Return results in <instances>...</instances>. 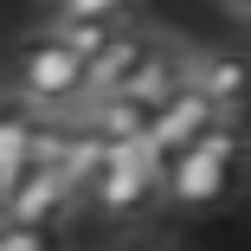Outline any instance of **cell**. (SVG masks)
<instances>
[{
    "label": "cell",
    "instance_id": "obj_1",
    "mask_svg": "<svg viewBox=\"0 0 251 251\" xmlns=\"http://www.w3.org/2000/svg\"><path fill=\"white\" fill-rule=\"evenodd\" d=\"M238 155H245V129H238V116H219L193 148H180V155L161 168V200H168V206H180V213L219 206V200L232 193Z\"/></svg>",
    "mask_w": 251,
    "mask_h": 251
},
{
    "label": "cell",
    "instance_id": "obj_2",
    "mask_svg": "<svg viewBox=\"0 0 251 251\" xmlns=\"http://www.w3.org/2000/svg\"><path fill=\"white\" fill-rule=\"evenodd\" d=\"M7 77H13V97L32 103L39 116H77L84 110V58L65 52V45L45 39V32H26L13 45Z\"/></svg>",
    "mask_w": 251,
    "mask_h": 251
},
{
    "label": "cell",
    "instance_id": "obj_3",
    "mask_svg": "<svg viewBox=\"0 0 251 251\" xmlns=\"http://www.w3.org/2000/svg\"><path fill=\"white\" fill-rule=\"evenodd\" d=\"M161 200V161L148 155V142L135 148H110L103 155V174L90 180V206H103L110 219H135Z\"/></svg>",
    "mask_w": 251,
    "mask_h": 251
},
{
    "label": "cell",
    "instance_id": "obj_4",
    "mask_svg": "<svg viewBox=\"0 0 251 251\" xmlns=\"http://www.w3.org/2000/svg\"><path fill=\"white\" fill-rule=\"evenodd\" d=\"M129 26H135V13L116 7V0H71V7H52V13L39 20V32H45V39H58L65 52H77L84 65L103 52L110 39H123Z\"/></svg>",
    "mask_w": 251,
    "mask_h": 251
},
{
    "label": "cell",
    "instance_id": "obj_5",
    "mask_svg": "<svg viewBox=\"0 0 251 251\" xmlns=\"http://www.w3.org/2000/svg\"><path fill=\"white\" fill-rule=\"evenodd\" d=\"M71 206H77L71 187H65L58 174H45V168L13 174V180H7V193H0V219H7V226H39V232H52Z\"/></svg>",
    "mask_w": 251,
    "mask_h": 251
},
{
    "label": "cell",
    "instance_id": "obj_6",
    "mask_svg": "<svg viewBox=\"0 0 251 251\" xmlns=\"http://www.w3.org/2000/svg\"><path fill=\"white\" fill-rule=\"evenodd\" d=\"M187 84L206 97L219 116H238V110L251 103V58H245V52H193Z\"/></svg>",
    "mask_w": 251,
    "mask_h": 251
},
{
    "label": "cell",
    "instance_id": "obj_7",
    "mask_svg": "<svg viewBox=\"0 0 251 251\" xmlns=\"http://www.w3.org/2000/svg\"><path fill=\"white\" fill-rule=\"evenodd\" d=\"M148 45H155V32H148V26H129L123 39H110L103 52L84 65V103H97V97H116V90L135 77V65L148 58Z\"/></svg>",
    "mask_w": 251,
    "mask_h": 251
},
{
    "label": "cell",
    "instance_id": "obj_8",
    "mask_svg": "<svg viewBox=\"0 0 251 251\" xmlns=\"http://www.w3.org/2000/svg\"><path fill=\"white\" fill-rule=\"evenodd\" d=\"M32 129H39V110L20 103V97L7 90L0 97V180L26 174V155H32Z\"/></svg>",
    "mask_w": 251,
    "mask_h": 251
},
{
    "label": "cell",
    "instance_id": "obj_9",
    "mask_svg": "<svg viewBox=\"0 0 251 251\" xmlns=\"http://www.w3.org/2000/svg\"><path fill=\"white\" fill-rule=\"evenodd\" d=\"M0 251H58V238L39 226H0Z\"/></svg>",
    "mask_w": 251,
    "mask_h": 251
},
{
    "label": "cell",
    "instance_id": "obj_10",
    "mask_svg": "<svg viewBox=\"0 0 251 251\" xmlns=\"http://www.w3.org/2000/svg\"><path fill=\"white\" fill-rule=\"evenodd\" d=\"M0 226H7V219H0Z\"/></svg>",
    "mask_w": 251,
    "mask_h": 251
}]
</instances>
